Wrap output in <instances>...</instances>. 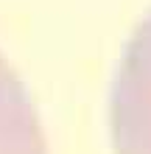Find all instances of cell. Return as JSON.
I'll use <instances>...</instances> for the list:
<instances>
[{
  "label": "cell",
  "instance_id": "6da1fadb",
  "mask_svg": "<svg viewBox=\"0 0 151 154\" xmlns=\"http://www.w3.org/2000/svg\"><path fill=\"white\" fill-rule=\"evenodd\" d=\"M112 109L131 154H151V14L131 34L115 73Z\"/></svg>",
  "mask_w": 151,
  "mask_h": 154
},
{
  "label": "cell",
  "instance_id": "7a4b0ae2",
  "mask_svg": "<svg viewBox=\"0 0 151 154\" xmlns=\"http://www.w3.org/2000/svg\"><path fill=\"white\" fill-rule=\"evenodd\" d=\"M37 121L20 76L0 53V154H34Z\"/></svg>",
  "mask_w": 151,
  "mask_h": 154
}]
</instances>
